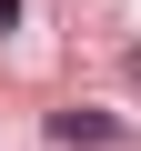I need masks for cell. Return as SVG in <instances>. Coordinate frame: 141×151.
Instances as JSON below:
<instances>
[{
    "instance_id": "obj_3",
    "label": "cell",
    "mask_w": 141,
    "mask_h": 151,
    "mask_svg": "<svg viewBox=\"0 0 141 151\" xmlns=\"http://www.w3.org/2000/svg\"><path fill=\"white\" fill-rule=\"evenodd\" d=\"M10 20H20V0H0V30H10Z\"/></svg>"
},
{
    "instance_id": "obj_1",
    "label": "cell",
    "mask_w": 141,
    "mask_h": 151,
    "mask_svg": "<svg viewBox=\"0 0 141 151\" xmlns=\"http://www.w3.org/2000/svg\"><path fill=\"white\" fill-rule=\"evenodd\" d=\"M50 141H60V151H131V131H121L111 111H81V101L50 111Z\"/></svg>"
},
{
    "instance_id": "obj_2",
    "label": "cell",
    "mask_w": 141,
    "mask_h": 151,
    "mask_svg": "<svg viewBox=\"0 0 141 151\" xmlns=\"http://www.w3.org/2000/svg\"><path fill=\"white\" fill-rule=\"evenodd\" d=\"M121 81H131V91H141V50H131V60H121Z\"/></svg>"
}]
</instances>
